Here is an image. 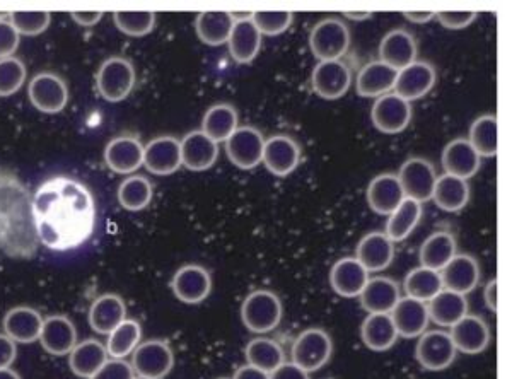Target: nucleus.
Here are the masks:
<instances>
[{
	"label": "nucleus",
	"instance_id": "obj_30",
	"mask_svg": "<svg viewBox=\"0 0 512 379\" xmlns=\"http://www.w3.org/2000/svg\"><path fill=\"white\" fill-rule=\"evenodd\" d=\"M396 76H398V70L391 69L390 65L383 64L379 60H374L359 70L355 79V89L362 98L378 100L384 94L393 93Z\"/></svg>",
	"mask_w": 512,
	"mask_h": 379
},
{
	"label": "nucleus",
	"instance_id": "obj_17",
	"mask_svg": "<svg viewBox=\"0 0 512 379\" xmlns=\"http://www.w3.org/2000/svg\"><path fill=\"white\" fill-rule=\"evenodd\" d=\"M105 163L117 175H132L144 166V144L134 135H118L106 146Z\"/></svg>",
	"mask_w": 512,
	"mask_h": 379
},
{
	"label": "nucleus",
	"instance_id": "obj_42",
	"mask_svg": "<svg viewBox=\"0 0 512 379\" xmlns=\"http://www.w3.org/2000/svg\"><path fill=\"white\" fill-rule=\"evenodd\" d=\"M238 129V111L233 105L221 103L210 106L202 120V132L214 142H226Z\"/></svg>",
	"mask_w": 512,
	"mask_h": 379
},
{
	"label": "nucleus",
	"instance_id": "obj_19",
	"mask_svg": "<svg viewBox=\"0 0 512 379\" xmlns=\"http://www.w3.org/2000/svg\"><path fill=\"white\" fill-rule=\"evenodd\" d=\"M451 340L458 352L466 356L482 354L490 344L489 325L477 315H466L451 327Z\"/></svg>",
	"mask_w": 512,
	"mask_h": 379
},
{
	"label": "nucleus",
	"instance_id": "obj_62",
	"mask_svg": "<svg viewBox=\"0 0 512 379\" xmlns=\"http://www.w3.org/2000/svg\"><path fill=\"white\" fill-rule=\"evenodd\" d=\"M134 379H151V378H142V376H135Z\"/></svg>",
	"mask_w": 512,
	"mask_h": 379
},
{
	"label": "nucleus",
	"instance_id": "obj_24",
	"mask_svg": "<svg viewBox=\"0 0 512 379\" xmlns=\"http://www.w3.org/2000/svg\"><path fill=\"white\" fill-rule=\"evenodd\" d=\"M369 279V272L355 257L340 258L330 270V286L342 298H359Z\"/></svg>",
	"mask_w": 512,
	"mask_h": 379
},
{
	"label": "nucleus",
	"instance_id": "obj_5",
	"mask_svg": "<svg viewBox=\"0 0 512 379\" xmlns=\"http://www.w3.org/2000/svg\"><path fill=\"white\" fill-rule=\"evenodd\" d=\"M349 47L350 30L342 19H323L309 33V48L318 62L342 60Z\"/></svg>",
	"mask_w": 512,
	"mask_h": 379
},
{
	"label": "nucleus",
	"instance_id": "obj_40",
	"mask_svg": "<svg viewBox=\"0 0 512 379\" xmlns=\"http://www.w3.org/2000/svg\"><path fill=\"white\" fill-rule=\"evenodd\" d=\"M432 200L444 212H460L470 202V185L456 176H437Z\"/></svg>",
	"mask_w": 512,
	"mask_h": 379
},
{
	"label": "nucleus",
	"instance_id": "obj_6",
	"mask_svg": "<svg viewBox=\"0 0 512 379\" xmlns=\"http://www.w3.org/2000/svg\"><path fill=\"white\" fill-rule=\"evenodd\" d=\"M135 69L132 62L123 57H110L106 59L98 70L96 86H98L101 98L110 103H120L128 98V94L134 89Z\"/></svg>",
	"mask_w": 512,
	"mask_h": 379
},
{
	"label": "nucleus",
	"instance_id": "obj_41",
	"mask_svg": "<svg viewBox=\"0 0 512 379\" xmlns=\"http://www.w3.org/2000/svg\"><path fill=\"white\" fill-rule=\"evenodd\" d=\"M246 362L253 368L262 369L265 373L272 374L275 369L286 362V352L282 345L268 337H256L246 344Z\"/></svg>",
	"mask_w": 512,
	"mask_h": 379
},
{
	"label": "nucleus",
	"instance_id": "obj_15",
	"mask_svg": "<svg viewBox=\"0 0 512 379\" xmlns=\"http://www.w3.org/2000/svg\"><path fill=\"white\" fill-rule=\"evenodd\" d=\"M436 81V69L429 62L415 60L414 64L398 70L393 93L408 103H412V101L420 100L431 93L432 88L436 86Z\"/></svg>",
	"mask_w": 512,
	"mask_h": 379
},
{
	"label": "nucleus",
	"instance_id": "obj_18",
	"mask_svg": "<svg viewBox=\"0 0 512 379\" xmlns=\"http://www.w3.org/2000/svg\"><path fill=\"white\" fill-rule=\"evenodd\" d=\"M144 166L152 175L169 176L180 170V140L173 135H161L144 146Z\"/></svg>",
	"mask_w": 512,
	"mask_h": 379
},
{
	"label": "nucleus",
	"instance_id": "obj_23",
	"mask_svg": "<svg viewBox=\"0 0 512 379\" xmlns=\"http://www.w3.org/2000/svg\"><path fill=\"white\" fill-rule=\"evenodd\" d=\"M390 315L395 323L398 337L403 339H419L422 333L427 332L429 321H431L427 303L408 298V296L400 298Z\"/></svg>",
	"mask_w": 512,
	"mask_h": 379
},
{
	"label": "nucleus",
	"instance_id": "obj_29",
	"mask_svg": "<svg viewBox=\"0 0 512 379\" xmlns=\"http://www.w3.org/2000/svg\"><path fill=\"white\" fill-rule=\"evenodd\" d=\"M444 289L458 292V294H470L475 291L480 282V265L472 255H454L453 260L444 267L441 272Z\"/></svg>",
	"mask_w": 512,
	"mask_h": 379
},
{
	"label": "nucleus",
	"instance_id": "obj_53",
	"mask_svg": "<svg viewBox=\"0 0 512 379\" xmlns=\"http://www.w3.org/2000/svg\"><path fill=\"white\" fill-rule=\"evenodd\" d=\"M478 18L477 12L443 11L436 12V19L446 30H465Z\"/></svg>",
	"mask_w": 512,
	"mask_h": 379
},
{
	"label": "nucleus",
	"instance_id": "obj_25",
	"mask_svg": "<svg viewBox=\"0 0 512 379\" xmlns=\"http://www.w3.org/2000/svg\"><path fill=\"white\" fill-rule=\"evenodd\" d=\"M441 161L446 175L466 181L477 175L482 166V158L478 156V152L473 149L468 139L463 137L451 140L448 146L444 147Z\"/></svg>",
	"mask_w": 512,
	"mask_h": 379
},
{
	"label": "nucleus",
	"instance_id": "obj_52",
	"mask_svg": "<svg viewBox=\"0 0 512 379\" xmlns=\"http://www.w3.org/2000/svg\"><path fill=\"white\" fill-rule=\"evenodd\" d=\"M19 41H21V36L12 26L11 21L0 19V60L14 57V52L19 47Z\"/></svg>",
	"mask_w": 512,
	"mask_h": 379
},
{
	"label": "nucleus",
	"instance_id": "obj_59",
	"mask_svg": "<svg viewBox=\"0 0 512 379\" xmlns=\"http://www.w3.org/2000/svg\"><path fill=\"white\" fill-rule=\"evenodd\" d=\"M403 18L414 24H427L431 23L432 19H436V12H405Z\"/></svg>",
	"mask_w": 512,
	"mask_h": 379
},
{
	"label": "nucleus",
	"instance_id": "obj_39",
	"mask_svg": "<svg viewBox=\"0 0 512 379\" xmlns=\"http://www.w3.org/2000/svg\"><path fill=\"white\" fill-rule=\"evenodd\" d=\"M424 214V207L417 200L407 199L403 200L402 204L398 205L386 222V231L384 234L390 238L393 243H400V241L407 240L410 234L414 233V229L420 224Z\"/></svg>",
	"mask_w": 512,
	"mask_h": 379
},
{
	"label": "nucleus",
	"instance_id": "obj_44",
	"mask_svg": "<svg viewBox=\"0 0 512 379\" xmlns=\"http://www.w3.org/2000/svg\"><path fill=\"white\" fill-rule=\"evenodd\" d=\"M499 123L495 115H482L470 127L468 142L480 158H494L499 147Z\"/></svg>",
	"mask_w": 512,
	"mask_h": 379
},
{
	"label": "nucleus",
	"instance_id": "obj_56",
	"mask_svg": "<svg viewBox=\"0 0 512 379\" xmlns=\"http://www.w3.org/2000/svg\"><path fill=\"white\" fill-rule=\"evenodd\" d=\"M70 18L74 19L79 26H84V28H93V26H96V24L101 21V18H103V12H72V14H70Z\"/></svg>",
	"mask_w": 512,
	"mask_h": 379
},
{
	"label": "nucleus",
	"instance_id": "obj_8",
	"mask_svg": "<svg viewBox=\"0 0 512 379\" xmlns=\"http://www.w3.org/2000/svg\"><path fill=\"white\" fill-rule=\"evenodd\" d=\"M396 176L407 199L417 200L420 204L432 200L437 173L431 161L424 158L407 159Z\"/></svg>",
	"mask_w": 512,
	"mask_h": 379
},
{
	"label": "nucleus",
	"instance_id": "obj_34",
	"mask_svg": "<svg viewBox=\"0 0 512 379\" xmlns=\"http://www.w3.org/2000/svg\"><path fill=\"white\" fill-rule=\"evenodd\" d=\"M362 342L373 352H386L398 340L390 313H369L361 325Z\"/></svg>",
	"mask_w": 512,
	"mask_h": 379
},
{
	"label": "nucleus",
	"instance_id": "obj_9",
	"mask_svg": "<svg viewBox=\"0 0 512 379\" xmlns=\"http://www.w3.org/2000/svg\"><path fill=\"white\" fill-rule=\"evenodd\" d=\"M31 105L41 113H60L69 103V88L62 77L52 72L36 74L28 86Z\"/></svg>",
	"mask_w": 512,
	"mask_h": 379
},
{
	"label": "nucleus",
	"instance_id": "obj_43",
	"mask_svg": "<svg viewBox=\"0 0 512 379\" xmlns=\"http://www.w3.org/2000/svg\"><path fill=\"white\" fill-rule=\"evenodd\" d=\"M403 289L408 298L429 303L434 296L443 291V279L437 270L417 267L408 272L407 277L403 280Z\"/></svg>",
	"mask_w": 512,
	"mask_h": 379
},
{
	"label": "nucleus",
	"instance_id": "obj_31",
	"mask_svg": "<svg viewBox=\"0 0 512 379\" xmlns=\"http://www.w3.org/2000/svg\"><path fill=\"white\" fill-rule=\"evenodd\" d=\"M43 316L30 306H18L7 311L4 316V333L16 344H33L40 340Z\"/></svg>",
	"mask_w": 512,
	"mask_h": 379
},
{
	"label": "nucleus",
	"instance_id": "obj_2",
	"mask_svg": "<svg viewBox=\"0 0 512 379\" xmlns=\"http://www.w3.org/2000/svg\"><path fill=\"white\" fill-rule=\"evenodd\" d=\"M38 243L30 195L18 178L0 173V250L30 258Z\"/></svg>",
	"mask_w": 512,
	"mask_h": 379
},
{
	"label": "nucleus",
	"instance_id": "obj_28",
	"mask_svg": "<svg viewBox=\"0 0 512 379\" xmlns=\"http://www.w3.org/2000/svg\"><path fill=\"white\" fill-rule=\"evenodd\" d=\"M367 204L379 216H390L391 212L405 200L398 176L393 173L374 176L367 185Z\"/></svg>",
	"mask_w": 512,
	"mask_h": 379
},
{
	"label": "nucleus",
	"instance_id": "obj_55",
	"mask_svg": "<svg viewBox=\"0 0 512 379\" xmlns=\"http://www.w3.org/2000/svg\"><path fill=\"white\" fill-rule=\"evenodd\" d=\"M270 379H311L309 373L297 368L296 364L292 362H284L282 366L275 369L274 373L270 374Z\"/></svg>",
	"mask_w": 512,
	"mask_h": 379
},
{
	"label": "nucleus",
	"instance_id": "obj_54",
	"mask_svg": "<svg viewBox=\"0 0 512 379\" xmlns=\"http://www.w3.org/2000/svg\"><path fill=\"white\" fill-rule=\"evenodd\" d=\"M18 357L16 342L9 339L6 333H0V369L11 368Z\"/></svg>",
	"mask_w": 512,
	"mask_h": 379
},
{
	"label": "nucleus",
	"instance_id": "obj_57",
	"mask_svg": "<svg viewBox=\"0 0 512 379\" xmlns=\"http://www.w3.org/2000/svg\"><path fill=\"white\" fill-rule=\"evenodd\" d=\"M233 379H270V374L265 373L262 369L253 368L250 364H246V366H241L234 373Z\"/></svg>",
	"mask_w": 512,
	"mask_h": 379
},
{
	"label": "nucleus",
	"instance_id": "obj_48",
	"mask_svg": "<svg viewBox=\"0 0 512 379\" xmlns=\"http://www.w3.org/2000/svg\"><path fill=\"white\" fill-rule=\"evenodd\" d=\"M28 70L23 60L16 57L0 60V98H7L18 93L26 82Z\"/></svg>",
	"mask_w": 512,
	"mask_h": 379
},
{
	"label": "nucleus",
	"instance_id": "obj_26",
	"mask_svg": "<svg viewBox=\"0 0 512 379\" xmlns=\"http://www.w3.org/2000/svg\"><path fill=\"white\" fill-rule=\"evenodd\" d=\"M227 45H229V55L238 64H251L258 57L262 48V35L251 16H243V18L236 16V23L227 40Z\"/></svg>",
	"mask_w": 512,
	"mask_h": 379
},
{
	"label": "nucleus",
	"instance_id": "obj_60",
	"mask_svg": "<svg viewBox=\"0 0 512 379\" xmlns=\"http://www.w3.org/2000/svg\"><path fill=\"white\" fill-rule=\"evenodd\" d=\"M344 18L350 19V21H366V19L373 18L371 12H347L344 14Z\"/></svg>",
	"mask_w": 512,
	"mask_h": 379
},
{
	"label": "nucleus",
	"instance_id": "obj_50",
	"mask_svg": "<svg viewBox=\"0 0 512 379\" xmlns=\"http://www.w3.org/2000/svg\"><path fill=\"white\" fill-rule=\"evenodd\" d=\"M251 19L260 35L277 36L291 28L294 14L289 11H256L251 14Z\"/></svg>",
	"mask_w": 512,
	"mask_h": 379
},
{
	"label": "nucleus",
	"instance_id": "obj_20",
	"mask_svg": "<svg viewBox=\"0 0 512 379\" xmlns=\"http://www.w3.org/2000/svg\"><path fill=\"white\" fill-rule=\"evenodd\" d=\"M355 258L369 274H379L395 260V243L381 231H374L359 241Z\"/></svg>",
	"mask_w": 512,
	"mask_h": 379
},
{
	"label": "nucleus",
	"instance_id": "obj_35",
	"mask_svg": "<svg viewBox=\"0 0 512 379\" xmlns=\"http://www.w3.org/2000/svg\"><path fill=\"white\" fill-rule=\"evenodd\" d=\"M108 359L106 345L96 339L82 340L69 354L70 371L77 378L91 379Z\"/></svg>",
	"mask_w": 512,
	"mask_h": 379
},
{
	"label": "nucleus",
	"instance_id": "obj_13",
	"mask_svg": "<svg viewBox=\"0 0 512 379\" xmlns=\"http://www.w3.org/2000/svg\"><path fill=\"white\" fill-rule=\"evenodd\" d=\"M412 105L395 93L384 94L371 108V120L383 134H402L412 122Z\"/></svg>",
	"mask_w": 512,
	"mask_h": 379
},
{
	"label": "nucleus",
	"instance_id": "obj_21",
	"mask_svg": "<svg viewBox=\"0 0 512 379\" xmlns=\"http://www.w3.org/2000/svg\"><path fill=\"white\" fill-rule=\"evenodd\" d=\"M181 166L190 171L210 170L219 158V144L202 130H193L180 140Z\"/></svg>",
	"mask_w": 512,
	"mask_h": 379
},
{
	"label": "nucleus",
	"instance_id": "obj_4",
	"mask_svg": "<svg viewBox=\"0 0 512 379\" xmlns=\"http://www.w3.org/2000/svg\"><path fill=\"white\" fill-rule=\"evenodd\" d=\"M332 337L323 328H308L297 335L292 345V364L306 373H316L332 359Z\"/></svg>",
	"mask_w": 512,
	"mask_h": 379
},
{
	"label": "nucleus",
	"instance_id": "obj_10",
	"mask_svg": "<svg viewBox=\"0 0 512 379\" xmlns=\"http://www.w3.org/2000/svg\"><path fill=\"white\" fill-rule=\"evenodd\" d=\"M311 86L323 100H340L352 86V70L344 60L318 62L311 74Z\"/></svg>",
	"mask_w": 512,
	"mask_h": 379
},
{
	"label": "nucleus",
	"instance_id": "obj_27",
	"mask_svg": "<svg viewBox=\"0 0 512 379\" xmlns=\"http://www.w3.org/2000/svg\"><path fill=\"white\" fill-rule=\"evenodd\" d=\"M417 41L407 30H391L379 43V62L402 70L417 60Z\"/></svg>",
	"mask_w": 512,
	"mask_h": 379
},
{
	"label": "nucleus",
	"instance_id": "obj_37",
	"mask_svg": "<svg viewBox=\"0 0 512 379\" xmlns=\"http://www.w3.org/2000/svg\"><path fill=\"white\" fill-rule=\"evenodd\" d=\"M234 23H236V16L231 12H200L195 19V31L205 45L221 47L229 40Z\"/></svg>",
	"mask_w": 512,
	"mask_h": 379
},
{
	"label": "nucleus",
	"instance_id": "obj_32",
	"mask_svg": "<svg viewBox=\"0 0 512 379\" xmlns=\"http://www.w3.org/2000/svg\"><path fill=\"white\" fill-rule=\"evenodd\" d=\"M127 320V304L118 294H103L89 308V325L98 335H110Z\"/></svg>",
	"mask_w": 512,
	"mask_h": 379
},
{
	"label": "nucleus",
	"instance_id": "obj_22",
	"mask_svg": "<svg viewBox=\"0 0 512 379\" xmlns=\"http://www.w3.org/2000/svg\"><path fill=\"white\" fill-rule=\"evenodd\" d=\"M40 344L50 356H69L77 345L76 325L64 315L48 316L43 321Z\"/></svg>",
	"mask_w": 512,
	"mask_h": 379
},
{
	"label": "nucleus",
	"instance_id": "obj_49",
	"mask_svg": "<svg viewBox=\"0 0 512 379\" xmlns=\"http://www.w3.org/2000/svg\"><path fill=\"white\" fill-rule=\"evenodd\" d=\"M9 21L19 36H38L48 30L52 14L47 11H16L9 14Z\"/></svg>",
	"mask_w": 512,
	"mask_h": 379
},
{
	"label": "nucleus",
	"instance_id": "obj_1",
	"mask_svg": "<svg viewBox=\"0 0 512 379\" xmlns=\"http://www.w3.org/2000/svg\"><path fill=\"white\" fill-rule=\"evenodd\" d=\"M36 238L52 251L76 250L96 229V202L81 181L55 176L41 183L31 199Z\"/></svg>",
	"mask_w": 512,
	"mask_h": 379
},
{
	"label": "nucleus",
	"instance_id": "obj_16",
	"mask_svg": "<svg viewBox=\"0 0 512 379\" xmlns=\"http://www.w3.org/2000/svg\"><path fill=\"white\" fill-rule=\"evenodd\" d=\"M171 289L181 303H204L212 292V277L202 265H183L173 275Z\"/></svg>",
	"mask_w": 512,
	"mask_h": 379
},
{
	"label": "nucleus",
	"instance_id": "obj_58",
	"mask_svg": "<svg viewBox=\"0 0 512 379\" xmlns=\"http://www.w3.org/2000/svg\"><path fill=\"white\" fill-rule=\"evenodd\" d=\"M483 298H485V303H487V308L490 311H497V279L490 280L487 287H485V292H483Z\"/></svg>",
	"mask_w": 512,
	"mask_h": 379
},
{
	"label": "nucleus",
	"instance_id": "obj_36",
	"mask_svg": "<svg viewBox=\"0 0 512 379\" xmlns=\"http://www.w3.org/2000/svg\"><path fill=\"white\" fill-rule=\"evenodd\" d=\"M454 255H458V245L453 234L448 231H436L420 246V267L441 272L453 260Z\"/></svg>",
	"mask_w": 512,
	"mask_h": 379
},
{
	"label": "nucleus",
	"instance_id": "obj_51",
	"mask_svg": "<svg viewBox=\"0 0 512 379\" xmlns=\"http://www.w3.org/2000/svg\"><path fill=\"white\" fill-rule=\"evenodd\" d=\"M132 364L125 359H108L91 379H134Z\"/></svg>",
	"mask_w": 512,
	"mask_h": 379
},
{
	"label": "nucleus",
	"instance_id": "obj_12",
	"mask_svg": "<svg viewBox=\"0 0 512 379\" xmlns=\"http://www.w3.org/2000/svg\"><path fill=\"white\" fill-rule=\"evenodd\" d=\"M224 144L227 158L239 170H255L262 163L265 139L255 127H238Z\"/></svg>",
	"mask_w": 512,
	"mask_h": 379
},
{
	"label": "nucleus",
	"instance_id": "obj_11",
	"mask_svg": "<svg viewBox=\"0 0 512 379\" xmlns=\"http://www.w3.org/2000/svg\"><path fill=\"white\" fill-rule=\"evenodd\" d=\"M458 350L454 347L451 335L444 330L422 333L415 347V357L427 371H444L453 364Z\"/></svg>",
	"mask_w": 512,
	"mask_h": 379
},
{
	"label": "nucleus",
	"instance_id": "obj_38",
	"mask_svg": "<svg viewBox=\"0 0 512 379\" xmlns=\"http://www.w3.org/2000/svg\"><path fill=\"white\" fill-rule=\"evenodd\" d=\"M427 310H429V318L436 325L451 328L463 316L468 315V301L463 294L443 289L427 303Z\"/></svg>",
	"mask_w": 512,
	"mask_h": 379
},
{
	"label": "nucleus",
	"instance_id": "obj_33",
	"mask_svg": "<svg viewBox=\"0 0 512 379\" xmlns=\"http://www.w3.org/2000/svg\"><path fill=\"white\" fill-rule=\"evenodd\" d=\"M400 298V286L390 277H374L367 280L366 287L359 296L362 308L367 313H391Z\"/></svg>",
	"mask_w": 512,
	"mask_h": 379
},
{
	"label": "nucleus",
	"instance_id": "obj_7",
	"mask_svg": "<svg viewBox=\"0 0 512 379\" xmlns=\"http://www.w3.org/2000/svg\"><path fill=\"white\" fill-rule=\"evenodd\" d=\"M175 366V352L164 340H147L132 352L135 376L164 379Z\"/></svg>",
	"mask_w": 512,
	"mask_h": 379
},
{
	"label": "nucleus",
	"instance_id": "obj_61",
	"mask_svg": "<svg viewBox=\"0 0 512 379\" xmlns=\"http://www.w3.org/2000/svg\"><path fill=\"white\" fill-rule=\"evenodd\" d=\"M0 379H21V376L12 368H2L0 369Z\"/></svg>",
	"mask_w": 512,
	"mask_h": 379
},
{
	"label": "nucleus",
	"instance_id": "obj_47",
	"mask_svg": "<svg viewBox=\"0 0 512 379\" xmlns=\"http://www.w3.org/2000/svg\"><path fill=\"white\" fill-rule=\"evenodd\" d=\"M113 21L123 35L140 38L154 30L156 14L151 11H120L113 14Z\"/></svg>",
	"mask_w": 512,
	"mask_h": 379
},
{
	"label": "nucleus",
	"instance_id": "obj_63",
	"mask_svg": "<svg viewBox=\"0 0 512 379\" xmlns=\"http://www.w3.org/2000/svg\"><path fill=\"white\" fill-rule=\"evenodd\" d=\"M219 379H229V378H219Z\"/></svg>",
	"mask_w": 512,
	"mask_h": 379
},
{
	"label": "nucleus",
	"instance_id": "obj_14",
	"mask_svg": "<svg viewBox=\"0 0 512 379\" xmlns=\"http://www.w3.org/2000/svg\"><path fill=\"white\" fill-rule=\"evenodd\" d=\"M262 163L272 175L286 178L301 163V146L289 135H274L265 140Z\"/></svg>",
	"mask_w": 512,
	"mask_h": 379
},
{
	"label": "nucleus",
	"instance_id": "obj_3",
	"mask_svg": "<svg viewBox=\"0 0 512 379\" xmlns=\"http://www.w3.org/2000/svg\"><path fill=\"white\" fill-rule=\"evenodd\" d=\"M284 308L279 296L267 289L253 291L241 304V321L251 333L263 335L279 327Z\"/></svg>",
	"mask_w": 512,
	"mask_h": 379
},
{
	"label": "nucleus",
	"instance_id": "obj_45",
	"mask_svg": "<svg viewBox=\"0 0 512 379\" xmlns=\"http://www.w3.org/2000/svg\"><path fill=\"white\" fill-rule=\"evenodd\" d=\"M154 187L146 176L132 175L122 181L118 188V202L123 209L139 212L151 205Z\"/></svg>",
	"mask_w": 512,
	"mask_h": 379
},
{
	"label": "nucleus",
	"instance_id": "obj_46",
	"mask_svg": "<svg viewBox=\"0 0 512 379\" xmlns=\"http://www.w3.org/2000/svg\"><path fill=\"white\" fill-rule=\"evenodd\" d=\"M142 339V328L135 320H123L113 332L108 335L106 350L111 359H125L130 356Z\"/></svg>",
	"mask_w": 512,
	"mask_h": 379
}]
</instances>
